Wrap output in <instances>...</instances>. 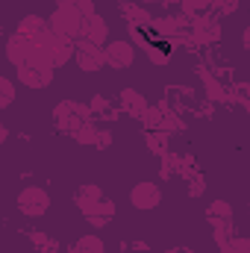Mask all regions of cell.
<instances>
[{
	"instance_id": "30bf717a",
	"label": "cell",
	"mask_w": 250,
	"mask_h": 253,
	"mask_svg": "<svg viewBox=\"0 0 250 253\" xmlns=\"http://www.w3.org/2000/svg\"><path fill=\"white\" fill-rule=\"evenodd\" d=\"M191 42L194 44H215L221 42V21L212 15H197L191 18Z\"/></svg>"
},
{
	"instance_id": "4316f807",
	"label": "cell",
	"mask_w": 250,
	"mask_h": 253,
	"mask_svg": "<svg viewBox=\"0 0 250 253\" xmlns=\"http://www.w3.org/2000/svg\"><path fill=\"white\" fill-rule=\"evenodd\" d=\"M74 9H77L83 18H88V15H94V12H97V9H94V0H77V3H74Z\"/></svg>"
},
{
	"instance_id": "484cf974",
	"label": "cell",
	"mask_w": 250,
	"mask_h": 253,
	"mask_svg": "<svg viewBox=\"0 0 250 253\" xmlns=\"http://www.w3.org/2000/svg\"><path fill=\"white\" fill-rule=\"evenodd\" d=\"M88 112H91V115H94V112H97V115H109V100H106L103 94H94L91 103H88Z\"/></svg>"
},
{
	"instance_id": "f546056e",
	"label": "cell",
	"mask_w": 250,
	"mask_h": 253,
	"mask_svg": "<svg viewBox=\"0 0 250 253\" xmlns=\"http://www.w3.org/2000/svg\"><path fill=\"white\" fill-rule=\"evenodd\" d=\"M165 253H194L191 248H183V245H177V248H168Z\"/></svg>"
},
{
	"instance_id": "9c48e42d",
	"label": "cell",
	"mask_w": 250,
	"mask_h": 253,
	"mask_svg": "<svg viewBox=\"0 0 250 253\" xmlns=\"http://www.w3.org/2000/svg\"><path fill=\"white\" fill-rule=\"evenodd\" d=\"M162 203V189L153 183V180H141L129 189V206L138 209V212H150Z\"/></svg>"
},
{
	"instance_id": "ac0fdd59",
	"label": "cell",
	"mask_w": 250,
	"mask_h": 253,
	"mask_svg": "<svg viewBox=\"0 0 250 253\" xmlns=\"http://www.w3.org/2000/svg\"><path fill=\"white\" fill-rule=\"evenodd\" d=\"M206 221L215 224V221H233V203L227 197H218L206 206Z\"/></svg>"
},
{
	"instance_id": "d4e9b609",
	"label": "cell",
	"mask_w": 250,
	"mask_h": 253,
	"mask_svg": "<svg viewBox=\"0 0 250 253\" xmlns=\"http://www.w3.org/2000/svg\"><path fill=\"white\" fill-rule=\"evenodd\" d=\"M112 129L109 126H97V141H94V150H109L112 147Z\"/></svg>"
},
{
	"instance_id": "7402d4cb",
	"label": "cell",
	"mask_w": 250,
	"mask_h": 253,
	"mask_svg": "<svg viewBox=\"0 0 250 253\" xmlns=\"http://www.w3.org/2000/svg\"><path fill=\"white\" fill-rule=\"evenodd\" d=\"M15 103V83L9 77H0V112Z\"/></svg>"
},
{
	"instance_id": "3957f363",
	"label": "cell",
	"mask_w": 250,
	"mask_h": 253,
	"mask_svg": "<svg viewBox=\"0 0 250 253\" xmlns=\"http://www.w3.org/2000/svg\"><path fill=\"white\" fill-rule=\"evenodd\" d=\"M91 118V112H88V103H80V100H59L56 106H53V126L59 129V132H74L80 124H85Z\"/></svg>"
},
{
	"instance_id": "7c38bea8",
	"label": "cell",
	"mask_w": 250,
	"mask_h": 253,
	"mask_svg": "<svg viewBox=\"0 0 250 253\" xmlns=\"http://www.w3.org/2000/svg\"><path fill=\"white\" fill-rule=\"evenodd\" d=\"M33 50H36V44H33L30 39H24L21 33H9V36L3 39V53H6V62L15 65V68L24 62Z\"/></svg>"
},
{
	"instance_id": "cb8c5ba5",
	"label": "cell",
	"mask_w": 250,
	"mask_h": 253,
	"mask_svg": "<svg viewBox=\"0 0 250 253\" xmlns=\"http://www.w3.org/2000/svg\"><path fill=\"white\" fill-rule=\"evenodd\" d=\"M186 180H188V197H200V194L206 191V180H203L200 171H191Z\"/></svg>"
},
{
	"instance_id": "e0dca14e",
	"label": "cell",
	"mask_w": 250,
	"mask_h": 253,
	"mask_svg": "<svg viewBox=\"0 0 250 253\" xmlns=\"http://www.w3.org/2000/svg\"><path fill=\"white\" fill-rule=\"evenodd\" d=\"M68 253H106V245H103V239L97 233H85L68 248Z\"/></svg>"
},
{
	"instance_id": "836d02e7",
	"label": "cell",
	"mask_w": 250,
	"mask_h": 253,
	"mask_svg": "<svg viewBox=\"0 0 250 253\" xmlns=\"http://www.w3.org/2000/svg\"><path fill=\"white\" fill-rule=\"evenodd\" d=\"M0 3H6V0H0Z\"/></svg>"
},
{
	"instance_id": "52a82bcc",
	"label": "cell",
	"mask_w": 250,
	"mask_h": 253,
	"mask_svg": "<svg viewBox=\"0 0 250 253\" xmlns=\"http://www.w3.org/2000/svg\"><path fill=\"white\" fill-rule=\"evenodd\" d=\"M15 33H21L24 39H30V42H33L36 47H42V50H47L50 42H53V33H50V27H47V18H42V15H24V18L18 21Z\"/></svg>"
},
{
	"instance_id": "d6986e66",
	"label": "cell",
	"mask_w": 250,
	"mask_h": 253,
	"mask_svg": "<svg viewBox=\"0 0 250 253\" xmlns=\"http://www.w3.org/2000/svg\"><path fill=\"white\" fill-rule=\"evenodd\" d=\"M159 109H162V118H159V129H162V132H168V135H171V132H180V129L186 126V124H183V118H180L168 103H159Z\"/></svg>"
},
{
	"instance_id": "9a60e30c",
	"label": "cell",
	"mask_w": 250,
	"mask_h": 253,
	"mask_svg": "<svg viewBox=\"0 0 250 253\" xmlns=\"http://www.w3.org/2000/svg\"><path fill=\"white\" fill-rule=\"evenodd\" d=\"M27 239H30V248H33L36 253H59V251H62V242H59V239H53L50 233L30 230V233H27Z\"/></svg>"
},
{
	"instance_id": "1f68e13d",
	"label": "cell",
	"mask_w": 250,
	"mask_h": 253,
	"mask_svg": "<svg viewBox=\"0 0 250 253\" xmlns=\"http://www.w3.org/2000/svg\"><path fill=\"white\" fill-rule=\"evenodd\" d=\"M53 3H56V6H74L77 0H53Z\"/></svg>"
},
{
	"instance_id": "7a4b0ae2",
	"label": "cell",
	"mask_w": 250,
	"mask_h": 253,
	"mask_svg": "<svg viewBox=\"0 0 250 253\" xmlns=\"http://www.w3.org/2000/svg\"><path fill=\"white\" fill-rule=\"evenodd\" d=\"M53 74H56V68L50 65V56L42 47H36L24 62L15 68L18 83L27 85V88H50L53 85Z\"/></svg>"
},
{
	"instance_id": "8fae6325",
	"label": "cell",
	"mask_w": 250,
	"mask_h": 253,
	"mask_svg": "<svg viewBox=\"0 0 250 253\" xmlns=\"http://www.w3.org/2000/svg\"><path fill=\"white\" fill-rule=\"evenodd\" d=\"M80 42H91V44H97V47H103L106 42H109V21L103 18V15H88V18H83V30H80Z\"/></svg>"
},
{
	"instance_id": "8992f818",
	"label": "cell",
	"mask_w": 250,
	"mask_h": 253,
	"mask_svg": "<svg viewBox=\"0 0 250 253\" xmlns=\"http://www.w3.org/2000/svg\"><path fill=\"white\" fill-rule=\"evenodd\" d=\"M135 56H138V47H135L132 42H126V39H109V42L103 44V62L109 65L112 71H126V68H132Z\"/></svg>"
},
{
	"instance_id": "ffe728a7",
	"label": "cell",
	"mask_w": 250,
	"mask_h": 253,
	"mask_svg": "<svg viewBox=\"0 0 250 253\" xmlns=\"http://www.w3.org/2000/svg\"><path fill=\"white\" fill-rule=\"evenodd\" d=\"M71 138H74L77 144H83V147H94V141H97V124L88 118L85 124H80L71 132Z\"/></svg>"
},
{
	"instance_id": "44dd1931",
	"label": "cell",
	"mask_w": 250,
	"mask_h": 253,
	"mask_svg": "<svg viewBox=\"0 0 250 253\" xmlns=\"http://www.w3.org/2000/svg\"><path fill=\"white\" fill-rule=\"evenodd\" d=\"M180 9H183V15H188V18L209 15V9H212V0H180Z\"/></svg>"
},
{
	"instance_id": "603a6c76",
	"label": "cell",
	"mask_w": 250,
	"mask_h": 253,
	"mask_svg": "<svg viewBox=\"0 0 250 253\" xmlns=\"http://www.w3.org/2000/svg\"><path fill=\"white\" fill-rule=\"evenodd\" d=\"M218 253H250V242L245 236H233L230 242L218 245Z\"/></svg>"
},
{
	"instance_id": "ba28073f",
	"label": "cell",
	"mask_w": 250,
	"mask_h": 253,
	"mask_svg": "<svg viewBox=\"0 0 250 253\" xmlns=\"http://www.w3.org/2000/svg\"><path fill=\"white\" fill-rule=\"evenodd\" d=\"M74 65L83 71V74H97L103 71L106 62H103V47L91 44V42H77L74 44Z\"/></svg>"
},
{
	"instance_id": "277c9868",
	"label": "cell",
	"mask_w": 250,
	"mask_h": 253,
	"mask_svg": "<svg viewBox=\"0 0 250 253\" xmlns=\"http://www.w3.org/2000/svg\"><path fill=\"white\" fill-rule=\"evenodd\" d=\"M47 27L53 36H62L71 42H80V30H83V15L74 6H56L47 15Z\"/></svg>"
},
{
	"instance_id": "4dcf8cb0",
	"label": "cell",
	"mask_w": 250,
	"mask_h": 253,
	"mask_svg": "<svg viewBox=\"0 0 250 253\" xmlns=\"http://www.w3.org/2000/svg\"><path fill=\"white\" fill-rule=\"evenodd\" d=\"M242 47H245V50L250 47V30H245V33H242Z\"/></svg>"
},
{
	"instance_id": "83f0119b",
	"label": "cell",
	"mask_w": 250,
	"mask_h": 253,
	"mask_svg": "<svg viewBox=\"0 0 250 253\" xmlns=\"http://www.w3.org/2000/svg\"><path fill=\"white\" fill-rule=\"evenodd\" d=\"M212 9H221V12L233 15V12L239 9V0H212Z\"/></svg>"
},
{
	"instance_id": "d6a6232c",
	"label": "cell",
	"mask_w": 250,
	"mask_h": 253,
	"mask_svg": "<svg viewBox=\"0 0 250 253\" xmlns=\"http://www.w3.org/2000/svg\"><path fill=\"white\" fill-rule=\"evenodd\" d=\"M3 39H6V33H3V24H0V42H3Z\"/></svg>"
},
{
	"instance_id": "5b68a950",
	"label": "cell",
	"mask_w": 250,
	"mask_h": 253,
	"mask_svg": "<svg viewBox=\"0 0 250 253\" xmlns=\"http://www.w3.org/2000/svg\"><path fill=\"white\" fill-rule=\"evenodd\" d=\"M15 206H18V212L21 215H27V218H44L47 215V209H50V194L47 189H42V186H24V189L18 191V197H15Z\"/></svg>"
},
{
	"instance_id": "6da1fadb",
	"label": "cell",
	"mask_w": 250,
	"mask_h": 253,
	"mask_svg": "<svg viewBox=\"0 0 250 253\" xmlns=\"http://www.w3.org/2000/svg\"><path fill=\"white\" fill-rule=\"evenodd\" d=\"M74 206L83 212V218H100L106 227L115 218V200L106 197V191L97 183H83L74 191Z\"/></svg>"
},
{
	"instance_id": "f1b7e54d",
	"label": "cell",
	"mask_w": 250,
	"mask_h": 253,
	"mask_svg": "<svg viewBox=\"0 0 250 253\" xmlns=\"http://www.w3.org/2000/svg\"><path fill=\"white\" fill-rule=\"evenodd\" d=\"M6 138H9V126H6L3 121H0V147L6 144Z\"/></svg>"
},
{
	"instance_id": "2e32d148",
	"label": "cell",
	"mask_w": 250,
	"mask_h": 253,
	"mask_svg": "<svg viewBox=\"0 0 250 253\" xmlns=\"http://www.w3.org/2000/svg\"><path fill=\"white\" fill-rule=\"evenodd\" d=\"M144 144H147V150H150L153 156L162 159V156L171 150V135L162 132V129H144Z\"/></svg>"
},
{
	"instance_id": "4fadbf2b",
	"label": "cell",
	"mask_w": 250,
	"mask_h": 253,
	"mask_svg": "<svg viewBox=\"0 0 250 253\" xmlns=\"http://www.w3.org/2000/svg\"><path fill=\"white\" fill-rule=\"evenodd\" d=\"M74 44H77V42H71V39L53 36L50 47L44 50V53L50 56V65H53V68H65L68 62H74Z\"/></svg>"
},
{
	"instance_id": "5bb4252c",
	"label": "cell",
	"mask_w": 250,
	"mask_h": 253,
	"mask_svg": "<svg viewBox=\"0 0 250 253\" xmlns=\"http://www.w3.org/2000/svg\"><path fill=\"white\" fill-rule=\"evenodd\" d=\"M118 103H121V109H124L126 115H132L135 121H138V118H141V112L150 106V103H147V97H144L138 88H121V91H118Z\"/></svg>"
}]
</instances>
